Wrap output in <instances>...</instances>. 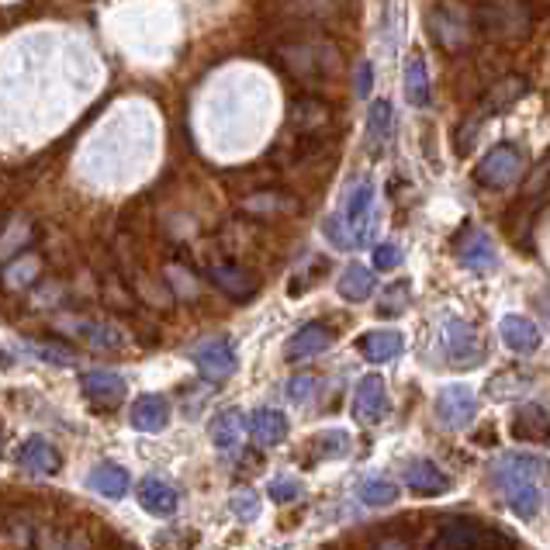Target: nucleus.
Segmentation results:
<instances>
[{
    "label": "nucleus",
    "instance_id": "nucleus-1",
    "mask_svg": "<svg viewBox=\"0 0 550 550\" xmlns=\"http://www.w3.org/2000/svg\"><path fill=\"white\" fill-rule=\"evenodd\" d=\"M378 225V212H374V187L371 180H360L346 191L339 215L326 218V236L339 250H353V246H367Z\"/></svg>",
    "mask_w": 550,
    "mask_h": 550
},
{
    "label": "nucleus",
    "instance_id": "nucleus-2",
    "mask_svg": "<svg viewBox=\"0 0 550 550\" xmlns=\"http://www.w3.org/2000/svg\"><path fill=\"white\" fill-rule=\"evenodd\" d=\"M499 488L506 495L509 509L516 512L519 519H533L540 509V492H544V478H547V467L544 461L530 454H512V457H502L499 471Z\"/></svg>",
    "mask_w": 550,
    "mask_h": 550
},
{
    "label": "nucleus",
    "instance_id": "nucleus-3",
    "mask_svg": "<svg viewBox=\"0 0 550 550\" xmlns=\"http://www.w3.org/2000/svg\"><path fill=\"white\" fill-rule=\"evenodd\" d=\"M526 90H530V80L519 77V73H509V77L495 80L492 87L481 94V101L471 108V115L464 118V128H457V153H467L474 142V135L481 132V125L492 122V118H499L502 111H509L512 104H519L526 97Z\"/></svg>",
    "mask_w": 550,
    "mask_h": 550
},
{
    "label": "nucleus",
    "instance_id": "nucleus-4",
    "mask_svg": "<svg viewBox=\"0 0 550 550\" xmlns=\"http://www.w3.org/2000/svg\"><path fill=\"white\" fill-rule=\"evenodd\" d=\"M281 59L301 84H319L339 70V52L329 42H301L281 49Z\"/></svg>",
    "mask_w": 550,
    "mask_h": 550
},
{
    "label": "nucleus",
    "instance_id": "nucleus-5",
    "mask_svg": "<svg viewBox=\"0 0 550 550\" xmlns=\"http://www.w3.org/2000/svg\"><path fill=\"white\" fill-rule=\"evenodd\" d=\"M429 28H433L436 42L447 52H464L474 42V35H478V18L464 4L443 0V4H436L429 11Z\"/></svg>",
    "mask_w": 550,
    "mask_h": 550
},
{
    "label": "nucleus",
    "instance_id": "nucleus-6",
    "mask_svg": "<svg viewBox=\"0 0 550 550\" xmlns=\"http://www.w3.org/2000/svg\"><path fill=\"white\" fill-rule=\"evenodd\" d=\"M526 170V153L516 146V142H499L495 149H488L485 156L474 167V180L481 187H492V191H502V187H512Z\"/></svg>",
    "mask_w": 550,
    "mask_h": 550
},
{
    "label": "nucleus",
    "instance_id": "nucleus-7",
    "mask_svg": "<svg viewBox=\"0 0 550 550\" xmlns=\"http://www.w3.org/2000/svg\"><path fill=\"white\" fill-rule=\"evenodd\" d=\"M443 350H447V360L454 367H474L485 357L478 329L464 319H450L447 326H443Z\"/></svg>",
    "mask_w": 550,
    "mask_h": 550
},
{
    "label": "nucleus",
    "instance_id": "nucleus-8",
    "mask_svg": "<svg viewBox=\"0 0 550 550\" xmlns=\"http://www.w3.org/2000/svg\"><path fill=\"white\" fill-rule=\"evenodd\" d=\"M436 416H440L443 426L464 429L478 416V398H474L471 388H464V384H450V388H443L440 395H436Z\"/></svg>",
    "mask_w": 550,
    "mask_h": 550
},
{
    "label": "nucleus",
    "instance_id": "nucleus-9",
    "mask_svg": "<svg viewBox=\"0 0 550 550\" xmlns=\"http://www.w3.org/2000/svg\"><path fill=\"white\" fill-rule=\"evenodd\" d=\"M191 360L198 364V371L205 374L208 381H225L236 374V350H232L229 339H208V343H198L191 350Z\"/></svg>",
    "mask_w": 550,
    "mask_h": 550
},
{
    "label": "nucleus",
    "instance_id": "nucleus-10",
    "mask_svg": "<svg viewBox=\"0 0 550 550\" xmlns=\"http://www.w3.org/2000/svg\"><path fill=\"white\" fill-rule=\"evenodd\" d=\"M478 25L485 28V35L492 39H523L530 32V14L519 4H495L488 11H481Z\"/></svg>",
    "mask_w": 550,
    "mask_h": 550
},
{
    "label": "nucleus",
    "instance_id": "nucleus-11",
    "mask_svg": "<svg viewBox=\"0 0 550 550\" xmlns=\"http://www.w3.org/2000/svg\"><path fill=\"white\" fill-rule=\"evenodd\" d=\"M391 402H388V388L378 374L364 378L357 384V395H353V416L360 419L364 426H378L384 416H388Z\"/></svg>",
    "mask_w": 550,
    "mask_h": 550
},
{
    "label": "nucleus",
    "instance_id": "nucleus-12",
    "mask_svg": "<svg viewBox=\"0 0 550 550\" xmlns=\"http://www.w3.org/2000/svg\"><path fill=\"white\" fill-rule=\"evenodd\" d=\"M208 277H212V284L218 291H225V295L236 298V301L253 298L256 288H260L250 270L239 267V263H232V260H212L208 263Z\"/></svg>",
    "mask_w": 550,
    "mask_h": 550
},
{
    "label": "nucleus",
    "instance_id": "nucleus-13",
    "mask_svg": "<svg viewBox=\"0 0 550 550\" xmlns=\"http://www.w3.org/2000/svg\"><path fill=\"white\" fill-rule=\"evenodd\" d=\"M457 256L467 270L474 274H488V270L499 267V253H495V243L488 232L481 229H467L461 239H457Z\"/></svg>",
    "mask_w": 550,
    "mask_h": 550
},
{
    "label": "nucleus",
    "instance_id": "nucleus-14",
    "mask_svg": "<svg viewBox=\"0 0 550 550\" xmlns=\"http://www.w3.org/2000/svg\"><path fill=\"white\" fill-rule=\"evenodd\" d=\"M80 391H84L94 405H118L125 398L128 384L122 374L115 371H87L84 378H80Z\"/></svg>",
    "mask_w": 550,
    "mask_h": 550
},
{
    "label": "nucleus",
    "instance_id": "nucleus-15",
    "mask_svg": "<svg viewBox=\"0 0 550 550\" xmlns=\"http://www.w3.org/2000/svg\"><path fill=\"white\" fill-rule=\"evenodd\" d=\"M512 433L523 436V440H550V409H544L540 402H523L512 412Z\"/></svg>",
    "mask_w": 550,
    "mask_h": 550
},
{
    "label": "nucleus",
    "instance_id": "nucleus-16",
    "mask_svg": "<svg viewBox=\"0 0 550 550\" xmlns=\"http://www.w3.org/2000/svg\"><path fill=\"white\" fill-rule=\"evenodd\" d=\"M333 346V329H326L322 322H308L301 326L288 343V360H308V357H319Z\"/></svg>",
    "mask_w": 550,
    "mask_h": 550
},
{
    "label": "nucleus",
    "instance_id": "nucleus-17",
    "mask_svg": "<svg viewBox=\"0 0 550 550\" xmlns=\"http://www.w3.org/2000/svg\"><path fill=\"white\" fill-rule=\"evenodd\" d=\"M405 339L402 333H395V329H374V333H364L357 339V350L364 353V360H371V364H388V360H395L398 353H402Z\"/></svg>",
    "mask_w": 550,
    "mask_h": 550
},
{
    "label": "nucleus",
    "instance_id": "nucleus-18",
    "mask_svg": "<svg viewBox=\"0 0 550 550\" xmlns=\"http://www.w3.org/2000/svg\"><path fill=\"white\" fill-rule=\"evenodd\" d=\"M18 464L28 474H56L59 471V454L45 436H32L18 447Z\"/></svg>",
    "mask_w": 550,
    "mask_h": 550
},
{
    "label": "nucleus",
    "instance_id": "nucleus-19",
    "mask_svg": "<svg viewBox=\"0 0 550 550\" xmlns=\"http://www.w3.org/2000/svg\"><path fill=\"white\" fill-rule=\"evenodd\" d=\"M139 506L153 516H173L177 512V488L167 485L163 478H142L139 481Z\"/></svg>",
    "mask_w": 550,
    "mask_h": 550
},
{
    "label": "nucleus",
    "instance_id": "nucleus-20",
    "mask_svg": "<svg viewBox=\"0 0 550 550\" xmlns=\"http://www.w3.org/2000/svg\"><path fill=\"white\" fill-rule=\"evenodd\" d=\"M170 423V405L163 395H142L132 405V426L139 433H163Z\"/></svg>",
    "mask_w": 550,
    "mask_h": 550
},
{
    "label": "nucleus",
    "instance_id": "nucleus-21",
    "mask_svg": "<svg viewBox=\"0 0 550 550\" xmlns=\"http://www.w3.org/2000/svg\"><path fill=\"white\" fill-rule=\"evenodd\" d=\"M502 343H506L512 353H533L540 346L537 322L526 319V315H506V319H502Z\"/></svg>",
    "mask_w": 550,
    "mask_h": 550
},
{
    "label": "nucleus",
    "instance_id": "nucleus-22",
    "mask_svg": "<svg viewBox=\"0 0 550 550\" xmlns=\"http://www.w3.org/2000/svg\"><path fill=\"white\" fill-rule=\"evenodd\" d=\"M405 485L416 495H443L450 488V478L433 461H412L405 467Z\"/></svg>",
    "mask_w": 550,
    "mask_h": 550
},
{
    "label": "nucleus",
    "instance_id": "nucleus-23",
    "mask_svg": "<svg viewBox=\"0 0 550 550\" xmlns=\"http://www.w3.org/2000/svg\"><path fill=\"white\" fill-rule=\"evenodd\" d=\"M87 485L94 488L101 499H125L128 495V471L125 467H118V464H97L94 471H90V478H87Z\"/></svg>",
    "mask_w": 550,
    "mask_h": 550
},
{
    "label": "nucleus",
    "instance_id": "nucleus-24",
    "mask_svg": "<svg viewBox=\"0 0 550 550\" xmlns=\"http://www.w3.org/2000/svg\"><path fill=\"white\" fill-rule=\"evenodd\" d=\"M288 118H291V128H295L298 135H315L329 125V108L322 101H315V97H301V101L291 104Z\"/></svg>",
    "mask_w": 550,
    "mask_h": 550
},
{
    "label": "nucleus",
    "instance_id": "nucleus-25",
    "mask_svg": "<svg viewBox=\"0 0 550 550\" xmlns=\"http://www.w3.org/2000/svg\"><path fill=\"white\" fill-rule=\"evenodd\" d=\"M42 274V260L35 253H18L14 260H7L4 274H0V281H4L7 291H25L32 288L35 281H39Z\"/></svg>",
    "mask_w": 550,
    "mask_h": 550
},
{
    "label": "nucleus",
    "instance_id": "nucleus-26",
    "mask_svg": "<svg viewBox=\"0 0 550 550\" xmlns=\"http://www.w3.org/2000/svg\"><path fill=\"white\" fill-rule=\"evenodd\" d=\"M478 526L471 519H450L440 533L433 537L429 550H478Z\"/></svg>",
    "mask_w": 550,
    "mask_h": 550
},
{
    "label": "nucleus",
    "instance_id": "nucleus-27",
    "mask_svg": "<svg viewBox=\"0 0 550 550\" xmlns=\"http://www.w3.org/2000/svg\"><path fill=\"white\" fill-rule=\"evenodd\" d=\"M66 333L87 339L90 346H97V350H115V346H122V333H118L115 326H108V322H84V319H66L63 322Z\"/></svg>",
    "mask_w": 550,
    "mask_h": 550
},
{
    "label": "nucleus",
    "instance_id": "nucleus-28",
    "mask_svg": "<svg viewBox=\"0 0 550 550\" xmlns=\"http://www.w3.org/2000/svg\"><path fill=\"white\" fill-rule=\"evenodd\" d=\"M250 433L260 447H277V443L288 436V419L277 409H256L250 419Z\"/></svg>",
    "mask_w": 550,
    "mask_h": 550
},
{
    "label": "nucleus",
    "instance_id": "nucleus-29",
    "mask_svg": "<svg viewBox=\"0 0 550 550\" xmlns=\"http://www.w3.org/2000/svg\"><path fill=\"white\" fill-rule=\"evenodd\" d=\"M298 201L291 194H281V191H260V194H250L243 201V212L253 215V218H277V215H288L295 212Z\"/></svg>",
    "mask_w": 550,
    "mask_h": 550
},
{
    "label": "nucleus",
    "instance_id": "nucleus-30",
    "mask_svg": "<svg viewBox=\"0 0 550 550\" xmlns=\"http://www.w3.org/2000/svg\"><path fill=\"white\" fill-rule=\"evenodd\" d=\"M391 142V104L388 101H374L367 111V149L371 156H384Z\"/></svg>",
    "mask_w": 550,
    "mask_h": 550
},
{
    "label": "nucleus",
    "instance_id": "nucleus-31",
    "mask_svg": "<svg viewBox=\"0 0 550 550\" xmlns=\"http://www.w3.org/2000/svg\"><path fill=\"white\" fill-rule=\"evenodd\" d=\"M433 90H429V73H426V63L419 52H412L409 63H405V101L412 108H426Z\"/></svg>",
    "mask_w": 550,
    "mask_h": 550
},
{
    "label": "nucleus",
    "instance_id": "nucleus-32",
    "mask_svg": "<svg viewBox=\"0 0 550 550\" xmlns=\"http://www.w3.org/2000/svg\"><path fill=\"white\" fill-rule=\"evenodd\" d=\"M374 295V274L367 267H360V263H350V267L339 274V298L346 301H367Z\"/></svg>",
    "mask_w": 550,
    "mask_h": 550
},
{
    "label": "nucleus",
    "instance_id": "nucleus-33",
    "mask_svg": "<svg viewBox=\"0 0 550 550\" xmlns=\"http://www.w3.org/2000/svg\"><path fill=\"white\" fill-rule=\"evenodd\" d=\"M212 440L218 450H236L243 440V416L239 412H222L212 423Z\"/></svg>",
    "mask_w": 550,
    "mask_h": 550
},
{
    "label": "nucleus",
    "instance_id": "nucleus-34",
    "mask_svg": "<svg viewBox=\"0 0 550 550\" xmlns=\"http://www.w3.org/2000/svg\"><path fill=\"white\" fill-rule=\"evenodd\" d=\"M357 495H360L364 506L381 509V506H391V502L398 499V485L395 481H388V478H364L360 481V488H357Z\"/></svg>",
    "mask_w": 550,
    "mask_h": 550
},
{
    "label": "nucleus",
    "instance_id": "nucleus-35",
    "mask_svg": "<svg viewBox=\"0 0 550 550\" xmlns=\"http://www.w3.org/2000/svg\"><path fill=\"white\" fill-rule=\"evenodd\" d=\"M405 305H409V284L405 281H395L384 288V295L378 298V312L381 315H402Z\"/></svg>",
    "mask_w": 550,
    "mask_h": 550
},
{
    "label": "nucleus",
    "instance_id": "nucleus-36",
    "mask_svg": "<svg viewBox=\"0 0 550 550\" xmlns=\"http://www.w3.org/2000/svg\"><path fill=\"white\" fill-rule=\"evenodd\" d=\"M28 239H32V229H28L25 222L14 225L11 232H4V236H0V260H14V256H18V250L28 243Z\"/></svg>",
    "mask_w": 550,
    "mask_h": 550
},
{
    "label": "nucleus",
    "instance_id": "nucleus-37",
    "mask_svg": "<svg viewBox=\"0 0 550 550\" xmlns=\"http://www.w3.org/2000/svg\"><path fill=\"white\" fill-rule=\"evenodd\" d=\"M315 447H319L322 457H343V454H350V433L329 429V433H322V440L315 443Z\"/></svg>",
    "mask_w": 550,
    "mask_h": 550
},
{
    "label": "nucleus",
    "instance_id": "nucleus-38",
    "mask_svg": "<svg viewBox=\"0 0 550 550\" xmlns=\"http://www.w3.org/2000/svg\"><path fill=\"white\" fill-rule=\"evenodd\" d=\"M167 277H170L173 295H180V298H187V301L198 298V281H194V277L187 274L184 267H167Z\"/></svg>",
    "mask_w": 550,
    "mask_h": 550
},
{
    "label": "nucleus",
    "instance_id": "nucleus-39",
    "mask_svg": "<svg viewBox=\"0 0 550 550\" xmlns=\"http://www.w3.org/2000/svg\"><path fill=\"white\" fill-rule=\"evenodd\" d=\"M32 350H35V357L49 360V364H56V367H73V364H77V353H70L66 346H56V343H35Z\"/></svg>",
    "mask_w": 550,
    "mask_h": 550
},
{
    "label": "nucleus",
    "instance_id": "nucleus-40",
    "mask_svg": "<svg viewBox=\"0 0 550 550\" xmlns=\"http://www.w3.org/2000/svg\"><path fill=\"white\" fill-rule=\"evenodd\" d=\"M301 495V485L295 478H274L270 481V499L277 502V506H288V502H295Z\"/></svg>",
    "mask_w": 550,
    "mask_h": 550
},
{
    "label": "nucleus",
    "instance_id": "nucleus-41",
    "mask_svg": "<svg viewBox=\"0 0 550 550\" xmlns=\"http://www.w3.org/2000/svg\"><path fill=\"white\" fill-rule=\"evenodd\" d=\"M547 184H550V153L537 163V170L526 177V187H523L526 198H540V191H544Z\"/></svg>",
    "mask_w": 550,
    "mask_h": 550
},
{
    "label": "nucleus",
    "instance_id": "nucleus-42",
    "mask_svg": "<svg viewBox=\"0 0 550 550\" xmlns=\"http://www.w3.org/2000/svg\"><path fill=\"white\" fill-rule=\"evenodd\" d=\"M312 391H315V378H312V374H298V378L288 381V398L295 405L308 402V398H312Z\"/></svg>",
    "mask_w": 550,
    "mask_h": 550
},
{
    "label": "nucleus",
    "instance_id": "nucleus-43",
    "mask_svg": "<svg viewBox=\"0 0 550 550\" xmlns=\"http://www.w3.org/2000/svg\"><path fill=\"white\" fill-rule=\"evenodd\" d=\"M398 263H402V250H398L395 243L374 246V267H378V270H395Z\"/></svg>",
    "mask_w": 550,
    "mask_h": 550
},
{
    "label": "nucleus",
    "instance_id": "nucleus-44",
    "mask_svg": "<svg viewBox=\"0 0 550 550\" xmlns=\"http://www.w3.org/2000/svg\"><path fill=\"white\" fill-rule=\"evenodd\" d=\"M353 87H357V97H367L371 94V87H374V70H371V63H360L357 66V80H353Z\"/></svg>",
    "mask_w": 550,
    "mask_h": 550
},
{
    "label": "nucleus",
    "instance_id": "nucleus-45",
    "mask_svg": "<svg viewBox=\"0 0 550 550\" xmlns=\"http://www.w3.org/2000/svg\"><path fill=\"white\" fill-rule=\"evenodd\" d=\"M232 509H236L243 519H256V512H260V502H256V495H236V499H232Z\"/></svg>",
    "mask_w": 550,
    "mask_h": 550
}]
</instances>
